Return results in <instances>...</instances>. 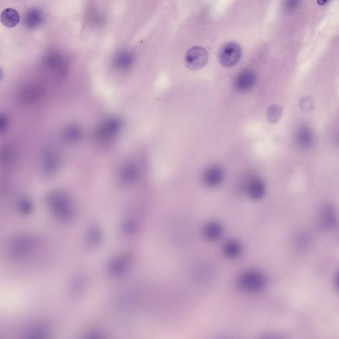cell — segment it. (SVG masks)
<instances>
[{"instance_id":"obj_1","label":"cell","mask_w":339,"mask_h":339,"mask_svg":"<svg viewBox=\"0 0 339 339\" xmlns=\"http://www.w3.org/2000/svg\"><path fill=\"white\" fill-rule=\"evenodd\" d=\"M242 55V50L237 43L227 42L222 45L218 58L222 66L226 68L234 67L239 63Z\"/></svg>"},{"instance_id":"obj_10","label":"cell","mask_w":339,"mask_h":339,"mask_svg":"<svg viewBox=\"0 0 339 339\" xmlns=\"http://www.w3.org/2000/svg\"><path fill=\"white\" fill-rule=\"evenodd\" d=\"M20 14L16 9L7 8L1 14V22L5 27L14 28L20 23Z\"/></svg>"},{"instance_id":"obj_9","label":"cell","mask_w":339,"mask_h":339,"mask_svg":"<svg viewBox=\"0 0 339 339\" xmlns=\"http://www.w3.org/2000/svg\"><path fill=\"white\" fill-rule=\"evenodd\" d=\"M297 144L303 149L312 147L314 142V136L312 130L307 127H301L296 135Z\"/></svg>"},{"instance_id":"obj_2","label":"cell","mask_w":339,"mask_h":339,"mask_svg":"<svg viewBox=\"0 0 339 339\" xmlns=\"http://www.w3.org/2000/svg\"><path fill=\"white\" fill-rule=\"evenodd\" d=\"M208 52L200 46L192 47L186 53L184 62L186 67L191 71H198L208 63Z\"/></svg>"},{"instance_id":"obj_14","label":"cell","mask_w":339,"mask_h":339,"mask_svg":"<svg viewBox=\"0 0 339 339\" xmlns=\"http://www.w3.org/2000/svg\"><path fill=\"white\" fill-rule=\"evenodd\" d=\"M16 150L11 145H5L1 152V161L5 167H11L16 161Z\"/></svg>"},{"instance_id":"obj_3","label":"cell","mask_w":339,"mask_h":339,"mask_svg":"<svg viewBox=\"0 0 339 339\" xmlns=\"http://www.w3.org/2000/svg\"><path fill=\"white\" fill-rule=\"evenodd\" d=\"M121 121L120 119L113 118L101 124L96 132V138L101 142H106L114 138L120 131Z\"/></svg>"},{"instance_id":"obj_11","label":"cell","mask_w":339,"mask_h":339,"mask_svg":"<svg viewBox=\"0 0 339 339\" xmlns=\"http://www.w3.org/2000/svg\"><path fill=\"white\" fill-rule=\"evenodd\" d=\"M248 195L254 200L262 198L265 192V186L260 179L254 178L250 181L248 186Z\"/></svg>"},{"instance_id":"obj_15","label":"cell","mask_w":339,"mask_h":339,"mask_svg":"<svg viewBox=\"0 0 339 339\" xmlns=\"http://www.w3.org/2000/svg\"><path fill=\"white\" fill-rule=\"evenodd\" d=\"M82 136V131L78 126L72 125L68 127L64 133V137L69 142L78 141Z\"/></svg>"},{"instance_id":"obj_19","label":"cell","mask_w":339,"mask_h":339,"mask_svg":"<svg viewBox=\"0 0 339 339\" xmlns=\"http://www.w3.org/2000/svg\"><path fill=\"white\" fill-rule=\"evenodd\" d=\"M131 58L127 55L120 56L119 58L117 64H118V67L120 69H127L130 65H131Z\"/></svg>"},{"instance_id":"obj_4","label":"cell","mask_w":339,"mask_h":339,"mask_svg":"<svg viewBox=\"0 0 339 339\" xmlns=\"http://www.w3.org/2000/svg\"><path fill=\"white\" fill-rule=\"evenodd\" d=\"M44 90L39 85H25L19 92V99L24 104L31 105L38 102L42 98Z\"/></svg>"},{"instance_id":"obj_6","label":"cell","mask_w":339,"mask_h":339,"mask_svg":"<svg viewBox=\"0 0 339 339\" xmlns=\"http://www.w3.org/2000/svg\"><path fill=\"white\" fill-rule=\"evenodd\" d=\"M257 82V76L254 72L244 70L241 72L235 79L234 88L237 92L244 93L253 88Z\"/></svg>"},{"instance_id":"obj_12","label":"cell","mask_w":339,"mask_h":339,"mask_svg":"<svg viewBox=\"0 0 339 339\" xmlns=\"http://www.w3.org/2000/svg\"><path fill=\"white\" fill-rule=\"evenodd\" d=\"M138 170L136 166L129 163L124 166L120 172V177L124 182H131L138 176Z\"/></svg>"},{"instance_id":"obj_16","label":"cell","mask_w":339,"mask_h":339,"mask_svg":"<svg viewBox=\"0 0 339 339\" xmlns=\"http://www.w3.org/2000/svg\"><path fill=\"white\" fill-rule=\"evenodd\" d=\"M282 114V107L278 104L271 105L267 110V118L271 123H276L281 118Z\"/></svg>"},{"instance_id":"obj_13","label":"cell","mask_w":339,"mask_h":339,"mask_svg":"<svg viewBox=\"0 0 339 339\" xmlns=\"http://www.w3.org/2000/svg\"><path fill=\"white\" fill-rule=\"evenodd\" d=\"M42 14L37 9H32L28 11L25 17V23L28 27L35 28L38 27L43 21Z\"/></svg>"},{"instance_id":"obj_7","label":"cell","mask_w":339,"mask_h":339,"mask_svg":"<svg viewBox=\"0 0 339 339\" xmlns=\"http://www.w3.org/2000/svg\"><path fill=\"white\" fill-rule=\"evenodd\" d=\"M224 174L223 170L218 166L205 169L202 174V180L205 185L208 187H216L223 182Z\"/></svg>"},{"instance_id":"obj_20","label":"cell","mask_w":339,"mask_h":339,"mask_svg":"<svg viewBox=\"0 0 339 339\" xmlns=\"http://www.w3.org/2000/svg\"><path fill=\"white\" fill-rule=\"evenodd\" d=\"M300 105L301 110L304 111L312 110L313 107L312 99L310 97H305V98L301 99Z\"/></svg>"},{"instance_id":"obj_5","label":"cell","mask_w":339,"mask_h":339,"mask_svg":"<svg viewBox=\"0 0 339 339\" xmlns=\"http://www.w3.org/2000/svg\"><path fill=\"white\" fill-rule=\"evenodd\" d=\"M239 285L249 291H257L265 286L266 280L263 275L257 272L246 273L241 277Z\"/></svg>"},{"instance_id":"obj_24","label":"cell","mask_w":339,"mask_h":339,"mask_svg":"<svg viewBox=\"0 0 339 339\" xmlns=\"http://www.w3.org/2000/svg\"><path fill=\"white\" fill-rule=\"evenodd\" d=\"M336 286L337 289H338L339 291V274L337 275V278H336Z\"/></svg>"},{"instance_id":"obj_17","label":"cell","mask_w":339,"mask_h":339,"mask_svg":"<svg viewBox=\"0 0 339 339\" xmlns=\"http://www.w3.org/2000/svg\"><path fill=\"white\" fill-rule=\"evenodd\" d=\"M221 233V228L217 223H211L205 227V235L208 239H216L220 236Z\"/></svg>"},{"instance_id":"obj_22","label":"cell","mask_w":339,"mask_h":339,"mask_svg":"<svg viewBox=\"0 0 339 339\" xmlns=\"http://www.w3.org/2000/svg\"><path fill=\"white\" fill-rule=\"evenodd\" d=\"M298 5L299 0H286V8L289 9L290 11L296 8Z\"/></svg>"},{"instance_id":"obj_23","label":"cell","mask_w":339,"mask_h":339,"mask_svg":"<svg viewBox=\"0 0 339 339\" xmlns=\"http://www.w3.org/2000/svg\"><path fill=\"white\" fill-rule=\"evenodd\" d=\"M328 1V0H317V3L319 5H324Z\"/></svg>"},{"instance_id":"obj_21","label":"cell","mask_w":339,"mask_h":339,"mask_svg":"<svg viewBox=\"0 0 339 339\" xmlns=\"http://www.w3.org/2000/svg\"><path fill=\"white\" fill-rule=\"evenodd\" d=\"M9 126V121L7 119L6 116H3L1 115V125H0V132H1V134H3L7 131V128Z\"/></svg>"},{"instance_id":"obj_18","label":"cell","mask_w":339,"mask_h":339,"mask_svg":"<svg viewBox=\"0 0 339 339\" xmlns=\"http://www.w3.org/2000/svg\"><path fill=\"white\" fill-rule=\"evenodd\" d=\"M226 253L230 256H235L240 252V247L235 242H230L225 247Z\"/></svg>"},{"instance_id":"obj_8","label":"cell","mask_w":339,"mask_h":339,"mask_svg":"<svg viewBox=\"0 0 339 339\" xmlns=\"http://www.w3.org/2000/svg\"><path fill=\"white\" fill-rule=\"evenodd\" d=\"M60 156L57 152L53 150H48L45 152L42 165L43 172L45 174H53L60 167Z\"/></svg>"}]
</instances>
